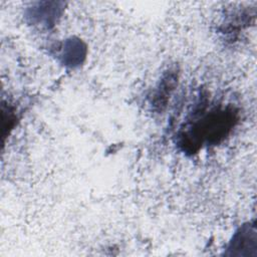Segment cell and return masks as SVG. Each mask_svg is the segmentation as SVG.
I'll return each mask as SVG.
<instances>
[{
	"label": "cell",
	"mask_w": 257,
	"mask_h": 257,
	"mask_svg": "<svg viewBox=\"0 0 257 257\" xmlns=\"http://www.w3.org/2000/svg\"><path fill=\"white\" fill-rule=\"evenodd\" d=\"M176 81V76L173 73H169V75L166 76L165 80L161 83L160 89L158 90L156 94V101L157 105H164L167 102V97L171 94V91L174 89Z\"/></svg>",
	"instance_id": "1"
}]
</instances>
